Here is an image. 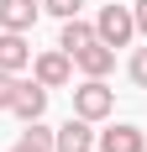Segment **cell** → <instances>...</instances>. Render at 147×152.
Returning a JSON list of instances; mask_svg holds the SVG:
<instances>
[{"label":"cell","instance_id":"6da1fadb","mask_svg":"<svg viewBox=\"0 0 147 152\" xmlns=\"http://www.w3.org/2000/svg\"><path fill=\"white\" fill-rule=\"evenodd\" d=\"M116 110V89L105 84V79H84L79 89H74V115H84V121H105Z\"/></svg>","mask_w":147,"mask_h":152},{"label":"cell","instance_id":"7a4b0ae2","mask_svg":"<svg viewBox=\"0 0 147 152\" xmlns=\"http://www.w3.org/2000/svg\"><path fill=\"white\" fill-rule=\"evenodd\" d=\"M95 37L100 42H110V47H126L137 37V21H132V5H100V16H95Z\"/></svg>","mask_w":147,"mask_h":152},{"label":"cell","instance_id":"3957f363","mask_svg":"<svg viewBox=\"0 0 147 152\" xmlns=\"http://www.w3.org/2000/svg\"><path fill=\"white\" fill-rule=\"evenodd\" d=\"M32 79H37V84H47V89H63V84H68L74 79V58L68 53H37V58H32Z\"/></svg>","mask_w":147,"mask_h":152},{"label":"cell","instance_id":"277c9868","mask_svg":"<svg viewBox=\"0 0 147 152\" xmlns=\"http://www.w3.org/2000/svg\"><path fill=\"white\" fill-rule=\"evenodd\" d=\"M95 121H84V115H68V121L53 131V152H95V131H89Z\"/></svg>","mask_w":147,"mask_h":152},{"label":"cell","instance_id":"5b68a950","mask_svg":"<svg viewBox=\"0 0 147 152\" xmlns=\"http://www.w3.org/2000/svg\"><path fill=\"white\" fill-rule=\"evenodd\" d=\"M74 68H84V79H105L110 68H116V47L95 37L89 47H79V53H74Z\"/></svg>","mask_w":147,"mask_h":152},{"label":"cell","instance_id":"8992f818","mask_svg":"<svg viewBox=\"0 0 147 152\" xmlns=\"http://www.w3.org/2000/svg\"><path fill=\"white\" fill-rule=\"evenodd\" d=\"M42 110H47V84H21L16 89V100H11V115H21V121H42Z\"/></svg>","mask_w":147,"mask_h":152},{"label":"cell","instance_id":"52a82bcc","mask_svg":"<svg viewBox=\"0 0 147 152\" xmlns=\"http://www.w3.org/2000/svg\"><path fill=\"white\" fill-rule=\"evenodd\" d=\"M26 63H32L26 31H5V26H0V68H11V74H21Z\"/></svg>","mask_w":147,"mask_h":152},{"label":"cell","instance_id":"ba28073f","mask_svg":"<svg viewBox=\"0 0 147 152\" xmlns=\"http://www.w3.org/2000/svg\"><path fill=\"white\" fill-rule=\"evenodd\" d=\"M37 0H0V26L5 31H32L37 26Z\"/></svg>","mask_w":147,"mask_h":152},{"label":"cell","instance_id":"9c48e42d","mask_svg":"<svg viewBox=\"0 0 147 152\" xmlns=\"http://www.w3.org/2000/svg\"><path fill=\"white\" fill-rule=\"evenodd\" d=\"M100 152H147V137L137 126H110L100 131Z\"/></svg>","mask_w":147,"mask_h":152},{"label":"cell","instance_id":"30bf717a","mask_svg":"<svg viewBox=\"0 0 147 152\" xmlns=\"http://www.w3.org/2000/svg\"><path fill=\"white\" fill-rule=\"evenodd\" d=\"M89 42H95V26H89V21H79V16H68V21H63V37H58V47L74 58V53H79V47H89Z\"/></svg>","mask_w":147,"mask_h":152},{"label":"cell","instance_id":"8fae6325","mask_svg":"<svg viewBox=\"0 0 147 152\" xmlns=\"http://www.w3.org/2000/svg\"><path fill=\"white\" fill-rule=\"evenodd\" d=\"M11 152H53V131H47L42 121H26V131H21V142H16Z\"/></svg>","mask_w":147,"mask_h":152},{"label":"cell","instance_id":"7c38bea8","mask_svg":"<svg viewBox=\"0 0 147 152\" xmlns=\"http://www.w3.org/2000/svg\"><path fill=\"white\" fill-rule=\"evenodd\" d=\"M16 89H21V79H16L11 68H0V110H11V100H16Z\"/></svg>","mask_w":147,"mask_h":152},{"label":"cell","instance_id":"4fadbf2b","mask_svg":"<svg viewBox=\"0 0 147 152\" xmlns=\"http://www.w3.org/2000/svg\"><path fill=\"white\" fill-rule=\"evenodd\" d=\"M79 5H84V0H42V11H53L58 21H68V16H79Z\"/></svg>","mask_w":147,"mask_h":152},{"label":"cell","instance_id":"5bb4252c","mask_svg":"<svg viewBox=\"0 0 147 152\" xmlns=\"http://www.w3.org/2000/svg\"><path fill=\"white\" fill-rule=\"evenodd\" d=\"M132 84H142V89H147V47H137V53H132Z\"/></svg>","mask_w":147,"mask_h":152},{"label":"cell","instance_id":"9a60e30c","mask_svg":"<svg viewBox=\"0 0 147 152\" xmlns=\"http://www.w3.org/2000/svg\"><path fill=\"white\" fill-rule=\"evenodd\" d=\"M132 21H137V31L147 37V0H132Z\"/></svg>","mask_w":147,"mask_h":152}]
</instances>
